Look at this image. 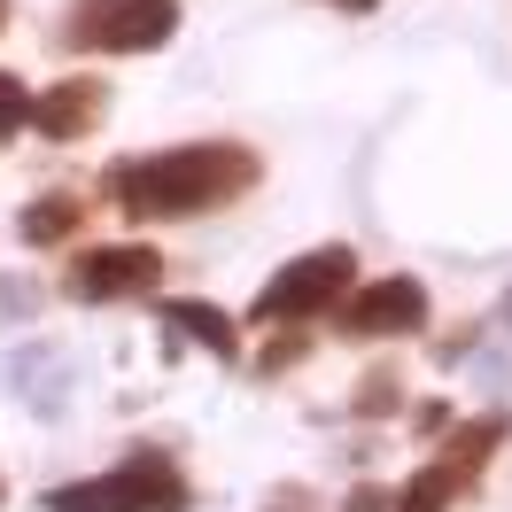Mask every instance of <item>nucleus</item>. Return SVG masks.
<instances>
[{
	"label": "nucleus",
	"instance_id": "obj_5",
	"mask_svg": "<svg viewBox=\"0 0 512 512\" xmlns=\"http://www.w3.org/2000/svg\"><path fill=\"white\" fill-rule=\"evenodd\" d=\"M435 303L412 272H381V280H357L342 303H334V326L350 342H404V334H427Z\"/></svg>",
	"mask_w": 512,
	"mask_h": 512
},
{
	"label": "nucleus",
	"instance_id": "obj_17",
	"mask_svg": "<svg viewBox=\"0 0 512 512\" xmlns=\"http://www.w3.org/2000/svg\"><path fill=\"white\" fill-rule=\"evenodd\" d=\"M388 505H396V497H388L381 481H357L350 497H342V512H388Z\"/></svg>",
	"mask_w": 512,
	"mask_h": 512
},
{
	"label": "nucleus",
	"instance_id": "obj_13",
	"mask_svg": "<svg viewBox=\"0 0 512 512\" xmlns=\"http://www.w3.org/2000/svg\"><path fill=\"white\" fill-rule=\"evenodd\" d=\"M450 505H458V481H450L443 466L427 458V466H419V474L404 481V497H396L388 512H450Z\"/></svg>",
	"mask_w": 512,
	"mask_h": 512
},
{
	"label": "nucleus",
	"instance_id": "obj_12",
	"mask_svg": "<svg viewBox=\"0 0 512 512\" xmlns=\"http://www.w3.org/2000/svg\"><path fill=\"white\" fill-rule=\"evenodd\" d=\"M396 404H404V373H396V365H365V381L350 388V419H381V412H396Z\"/></svg>",
	"mask_w": 512,
	"mask_h": 512
},
{
	"label": "nucleus",
	"instance_id": "obj_16",
	"mask_svg": "<svg viewBox=\"0 0 512 512\" xmlns=\"http://www.w3.org/2000/svg\"><path fill=\"white\" fill-rule=\"evenodd\" d=\"M303 350H311V342H303V326H288V334H280V342H272V350L256 357V373H264V381H272V373H288V365H303Z\"/></svg>",
	"mask_w": 512,
	"mask_h": 512
},
{
	"label": "nucleus",
	"instance_id": "obj_23",
	"mask_svg": "<svg viewBox=\"0 0 512 512\" xmlns=\"http://www.w3.org/2000/svg\"><path fill=\"white\" fill-rule=\"evenodd\" d=\"M0 497H8V481H0Z\"/></svg>",
	"mask_w": 512,
	"mask_h": 512
},
{
	"label": "nucleus",
	"instance_id": "obj_7",
	"mask_svg": "<svg viewBox=\"0 0 512 512\" xmlns=\"http://www.w3.org/2000/svg\"><path fill=\"white\" fill-rule=\"evenodd\" d=\"M109 474H117V489L132 497V512H187V497H194L187 474H179V458L156 450V443H132Z\"/></svg>",
	"mask_w": 512,
	"mask_h": 512
},
{
	"label": "nucleus",
	"instance_id": "obj_22",
	"mask_svg": "<svg viewBox=\"0 0 512 512\" xmlns=\"http://www.w3.org/2000/svg\"><path fill=\"white\" fill-rule=\"evenodd\" d=\"M505 326H512V303H505Z\"/></svg>",
	"mask_w": 512,
	"mask_h": 512
},
{
	"label": "nucleus",
	"instance_id": "obj_11",
	"mask_svg": "<svg viewBox=\"0 0 512 512\" xmlns=\"http://www.w3.org/2000/svg\"><path fill=\"white\" fill-rule=\"evenodd\" d=\"M47 512H132V497L117 489V474H86V481H63L39 497Z\"/></svg>",
	"mask_w": 512,
	"mask_h": 512
},
{
	"label": "nucleus",
	"instance_id": "obj_15",
	"mask_svg": "<svg viewBox=\"0 0 512 512\" xmlns=\"http://www.w3.org/2000/svg\"><path fill=\"white\" fill-rule=\"evenodd\" d=\"M39 303H47L39 280H24V272H8V280H0V319H32Z\"/></svg>",
	"mask_w": 512,
	"mask_h": 512
},
{
	"label": "nucleus",
	"instance_id": "obj_2",
	"mask_svg": "<svg viewBox=\"0 0 512 512\" xmlns=\"http://www.w3.org/2000/svg\"><path fill=\"white\" fill-rule=\"evenodd\" d=\"M350 288H357V249H350V241H326V249L288 256V264L256 288L249 319L256 326H311V319H326Z\"/></svg>",
	"mask_w": 512,
	"mask_h": 512
},
{
	"label": "nucleus",
	"instance_id": "obj_21",
	"mask_svg": "<svg viewBox=\"0 0 512 512\" xmlns=\"http://www.w3.org/2000/svg\"><path fill=\"white\" fill-rule=\"evenodd\" d=\"M0 24H8V0H0Z\"/></svg>",
	"mask_w": 512,
	"mask_h": 512
},
{
	"label": "nucleus",
	"instance_id": "obj_10",
	"mask_svg": "<svg viewBox=\"0 0 512 512\" xmlns=\"http://www.w3.org/2000/svg\"><path fill=\"white\" fill-rule=\"evenodd\" d=\"M78 225H86V194L47 187V194H32V202H24L16 233H24V249H70V241H78Z\"/></svg>",
	"mask_w": 512,
	"mask_h": 512
},
{
	"label": "nucleus",
	"instance_id": "obj_14",
	"mask_svg": "<svg viewBox=\"0 0 512 512\" xmlns=\"http://www.w3.org/2000/svg\"><path fill=\"white\" fill-rule=\"evenodd\" d=\"M16 132H32V86L16 70H0V140H16Z\"/></svg>",
	"mask_w": 512,
	"mask_h": 512
},
{
	"label": "nucleus",
	"instance_id": "obj_18",
	"mask_svg": "<svg viewBox=\"0 0 512 512\" xmlns=\"http://www.w3.org/2000/svg\"><path fill=\"white\" fill-rule=\"evenodd\" d=\"M264 512H319V497H311V489H272V497H264Z\"/></svg>",
	"mask_w": 512,
	"mask_h": 512
},
{
	"label": "nucleus",
	"instance_id": "obj_4",
	"mask_svg": "<svg viewBox=\"0 0 512 512\" xmlns=\"http://www.w3.org/2000/svg\"><path fill=\"white\" fill-rule=\"evenodd\" d=\"M156 288H163L156 241H101V249H70V264H63L70 303H140Z\"/></svg>",
	"mask_w": 512,
	"mask_h": 512
},
{
	"label": "nucleus",
	"instance_id": "obj_20",
	"mask_svg": "<svg viewBox=\"0 0 512 512\" xmlns=\"http://www.w3.org/2000/svg\"><path fill=\"white\" fill-rule=\"evenodd\" d=\"M326 8H342V16H373L381 0H326Z\"/></svg>",
	"mask_w": 512,
	"mask_h": 512
},
{
	"label": "nucleus",
	"instance_id": "obj_19",
	"mask_svg": "<svg viewBox=\"0 0 512 512\" xmlns=\"http://www.w3.org/2000/svg\"><path fill=\"white\" fill-rule=\"evenodd\" d=\"M412 427H419V435H450V404H419Z\"/></svg>",
	"mask_w": 512,
	"mask_h": 512
},
{
	"label": "nucleus",
	"instance_id": "obj_6",
	"mask_svg": "<svg viewBox=\"0 0 512 512\" xmlns=\"http://www.w3.org/2000/svg\"><path fill=\"white\" fill-rule=\"evenodd\" d=\"M101 117H109V78H55L47 94H32V132L55 140V148L94 140Z\"/></svg>",
	"mask_w": 512,
	"mask_h": 512
},
{
	"label": "nucleus",
	"instance_id": "obj_3",
	"mask_svg": "<svg viewBox=\"0 0 512 512\" xmlns=\"http://www.w3.org/2000/svg\"><path fill=\"white\" fill-rule=\"evenodd\" d=\"M179 39V0H70L63 47L70 55H163Z\"/></svg>",
	"mask_w": 512,
	"mask_h": 512
},
{
	"label": "nucleus",
	"instance_id": "obj_9",
	"mask_svg": "<svg viewBox=\"0 0 512 512\" xmlns=\"http://www.w3.org/2000/svg\"><path fill=\"white\" fill-rule=\"evenodd\" d=\"M163 334H187L218 365H241V319L218 311V303H202V295H163Z\"/></svg>",
	"mask_w": 512,
	"mask_h": 512
},
{
	"label": "nucleus",
	"instance_id": "obj_8",
	"mask_svg": "<svg viewBox=\"0 0 512 512\" xmlns=\"http://www.w3.org/2000/svg\"><path fill=\"white\" fill-rule=\"evenodd\" d=\"M512 435V419L505 412H481V419H450V435H443V450H435V466H443L450 481H458V497L481 481V466L497 458V443Z\"/></svg>",
	"mask_w": 512,
	"mask_h": 512
},
{
	"label": "nucleus",
	"instance_id": "obj_1",
	"mask_svg": "<svg viewBox=\"0 0 512 512\" xmlns=\"http://www.w3.org/2000/svg\"><path fill=\"white\" fill-rule=\"evenodd\" d=\"M256 179H264V156H256L249 140H187V148H156V156L109 163V171H101V194H109L132 225H156V218L233 210Z\"/></svg>",
	"mask_w": 512,
	"mask_h": 512
}]
</instances>
